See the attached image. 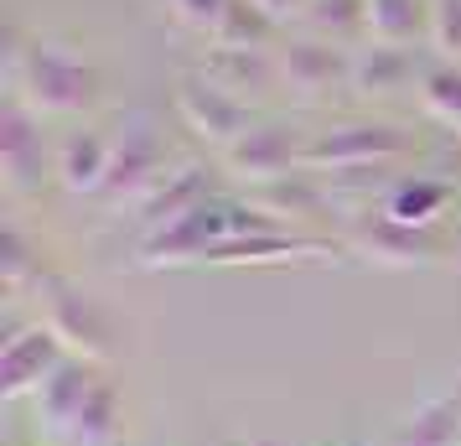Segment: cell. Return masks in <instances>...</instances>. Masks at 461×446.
Listing matches in <instances>:
<instances>
[{"mask_svg":"<svg viewBox=\"0 0 461 446\" xmlns=\"http://www.w3.org/2000/svg\"><path fill=\"white\" fill-rule=\"evenodd\" d=\"M270 223H280V218L259 213L249 197L212 192L208 203H197L187 218H176V223H167V229L146 234V244H140V265H150V270L203 265L208 250H218V244H229V239H239V234H259V229H270Z\"/></svg>","mask_w":461,"mask_h":446,"instance_id":"6da1fadb","label":"cell"},{"mask_svg":"<svg viewBox=\"0 0 461 446\" xmlns=\"http://www.w3.org/2000/svg\"><path fill=\"white\" fill-rule=\"evenodd\" d=\"M5 94H16L37 114H84L99 105V73L58 42H32L22 68L5 78Z\"/></svg>","mask_w":461,"mask_h":446,"instance_id":"7a4b0ae2","label":"cell"},{"mask_svg":"<svg viewBox=\"0 0 461 446\" xmlns=\"http://www.w3.org/2000/svg\"><path fill=\"white\" fill-rule=\"evenodd\" d=\"M32 296H37V317L63 338L68 353L94 359V363H109L120 353V322H114V312L99 296H88L84 286H73L68 276L52 270Z\"/></svg>","mask_w":461,"mask_h":446,"instance_id":"3957f363","label":"cell"},{"mask_svg":"<svg viewBox=\"0 0 461 446\" xmlns=\"http://www.w3.org/2000/svg\"><path fill=\"white\" fill-rule=\"evenodd\" d=\"M342 244L353 255L389 265V270H415V265H451L456 244L440 234V229H415V223H399L384 208L368 213H342Z\"/></svg>","mask_w":461,"mask_h":446,"instance_id":"277c9868","label":"cell"},{"mask_svg":"<svg viewBox=\"0 0 461 446\" xmlns=\"http://www.w3.org/2000/svg\"><path fill=\"white\" fill-rule=\"evenodd\" d=\"M415 135L399 120H342V125L312 130L306 141V171H348V167H394Z\"/></svg>","mask_w":461,"mask_h":446,"instance_id":"5b68a950","label":"cell"},{"mask_svg":"<svg viewBox=\"0 0 461 446\" xmlns=\"http://www.w3.org/2000/svg\"><path fill=\"white\" fill-rule=\"evenodd\" d=\"M47 177H58V150L47 146L42 114L26 109L16 94H5V105H0V182L11 197H32L47 187Z\"/></svg>","mask_w":461,"mask_h":446,"instance_id":"8992f818","label":"cell"},{"mask_svg":"<svg viewBox=\"0 0 461 446\" xmlns=\"http://www.w3.org/2000/svg\"><path fill=\"white\" fill-rule=\"evenodd\" d=\"M161 177H167L161 130L150 125L146 114L120 120L114 135H109V177H104V187H99V197L104 203H140Z\"/></svg>","mask_w":461,"mask_h":446,"instance_id":"52a82bcc","label":"cell"},{"mask_svg":"<svg viewBox=\"0 0 461 446\" xmlns=\"http://www.w3.org/2000/svg\"><path fill=\"white\" fill-rule=\"evenodd\" d=\"M275 68H280V94H291L295 105H327L337 88L353 84V52L321 37H291L275 47Z\"/></svg>","mask_w":461,"mask_h":446,"instance_id":"ba28073f","label":"cell"},{"mask_svg":"<svg viewBox=\"0 0 461 446\" xmlns=\"http://www.w3.org/2000/svg\"><path fill=\"white\" fill-rule=\"evenodd\" d=\"M306 141L312 135H301L285 120H259L223 150V167L239 187H259V182H275V177H291L306 167Z\"/></svg>","mask_w":461,"mask_h":446,"instance_id":"9c48e42d","label":"cell"},{"mask_svg":"<svg viewBox=\"0 0 461 446\" xmlns=\"http://www.w3.org/2000/svg\"><path fill=\"white\" fill-rule=\"evenodd\" d=\"M68 359L63 338L47 327L42 317L26 322V327H11L5 342H0V400L16 405V400H32L42 379Z\"/></svg>","mask_w":461,"mask_h":446,"instance_id":"30bf717a","label":"cell"},{"mask_svg":"<svg viewBox=\"0 0 461 446\" xmlns=\"http://www.w3.org/2000/svg\"><path fill=\"white\" fill-rule=\"evenodd\" d=\"M171 105H176V120L212 150H229L244 130L254 125L249 120V105H239L233 94H223L218 84H208L203 73H187V78H176V94H171Z\"/></svg>","mask_w":461,"mask_h":446,"instance_id":"8fae6325","label":"cell"},{"mask_svg":"<svg viewBox=\"0 0 461 446\" xmlns=\"http://www.w3.org/2000/svg\"><path fill=\"white\" fill-rule=\"evenodd\" d=\"M99 384H104V363L68 353V359L42 379V389L32 395V410H37V431H42L47 441H63V431L78 421V410L88 405V395H94Z\"/></svg>","mask_w":461,"mask_h":446,"instance_id":"7c38bea8","label":"cell"},{"mask_svg":"<svg viewBox=\"0 0 461 446\" xmlns=\"http://www.w3.org/2000/svg\"><path fill=\"white\" fill-rule=\"evenodd\" d=\"M197 73L233 94L239 105L265 99L280 88V68H275V47H208V58L197 63Z\"/></svg>","mask_w":461,"mask_h":446,"instance_id":"4fadbf2b","label":"cell"},{"mask_svg":"<svg viewBox=\"0 0 461 446\" xmlns=\"http://www.w3.org/2000/svg\"><path fill=\"white\" fill-rule=\"evenodd\" d=\"M212 197V167L203 161H182V167H171L156 187L135 203V218H140V229L156 234V229H167L176 218H187L197 203H208Z\"/></svg>","mask_w":461,"mask_h":446,"instance_id":"5bb4252c","label":"cell"},{"mask_svg":"<svg viewBox=\"0 0 461 446\" xmlns=\"http://www.w3.org/2000/svg\"><path fill=\"white\" fill-rule=\"evenodd\" d=\"M425 73L415 68L410 47H384V42H363L353 47V94L357 99H394L410 84H420Z\"/></svg>","mask_w":461,"mask_h":446,"instance_id":"9a60e30c","label":"cell"},{"mask_svg":"<svg viewBox=\"0 0 461 446\" xmlns=\"http://www.w3.org/2000/svg\"><path fill=\"white\" fill-rule=\"evenodd\" d=\"M259 213H270L280 223H291V218H321V213H337L332 208V192L327 182L316 177V171H291V177H275V182H259V187H244Z\"/></svg>","mask_w":461,"mask_h":446,"instance_id":"2e32d148","label":"cell"},{"mask_svg":"<svg viewBox=\"0 0 461 446\" xmlns=\"http://www.w3.org/2000/svg\"><path fill=\"white\" fill-rule=\"evenodd\" d=\"M109 177V135L104 130H68L58 146V187L84 197L99 192Z\"/></svg>","mask_w":461,"mask_h":446,"instance_id":"e0dca14e","label":"cell"},{"mask_svg":"<svg viewBox=\"0 0 461 446\" xmlns=\"http://www.w3.org/2000/svg\"><path fill=\"white\" fill-rule=\"evenodd\" d=\"M389 446H461V384L451 395H436L410 410Z\"/></svg>","mask_w":461,"mask_h":446,"instance_id":"ac0fdd59","label":"cell"},{"mask_svg":"<svg viewBox=\"0 0 461 446\" xmlns=\"http://www.w3.org/2000/svg\"><path fill=\"white\" fill-rule=\"evenodd\" d=\"M378 208L399 218V223H415V229H436V218L451 208V182H440V177H404Z\"/></svg>","mask_w":461,"mask_h":446,"instance_id":"d6986e66","label":"cell"},{"mask_svg":"<svg viewBox=\"0 0 461 446\" xmlns=\"http://www.w3.org/2000/svg\"><path fill=\"white\" fill-rule=\"evenodd\" d=\"M430 37V0H368V42L410 47Z\"/></svg>","mask_w":461,"mask_h":446,"instance_id":"ffe728a7","label":"cell"},{"mask_svg":"<svg viewBox=\"0 0 461 446\" xmlns=\"http://www.w3.org/2000/svg\"><path fill=\"white\" fill-rule=\"evenodd\" d=\"M120 389L114 384H99L94 395H88V405L78 410V421L63 431V441L58 446H120Z\"/></svg>","mask_w":461,"mask_h":446,"instance_id":"44dd1931","label":"cell"},{"mask_svg":"<svg viewBox=\"0 0 461 446\" xmlns=\"http://www.w3.org/2000/svg\"><path fill=\"white\" fill-rule=\"evenodd\" d=\"M301 22L312 26V37L337 47L368 42V0H312Z\"/></svg>","mask_w":461,"mask_h":446,"instance_id":"7402d4cb","label":"cell"},{"mask_svg":"<svg viewBox=\"0 0 461 446\" xmlns=\"http://www.w3.org/2000/svg\"><path fill=\"white\" fill-rule=\"evenodd\" d=\"M47 276H52V270H47L42 255L32 250V239H26L16 223H5V234H0V280H5V296L37 291Z\"/></svg>","mask_w":461,"mask_h":446,"instance_id":"603a6c76","label":"cell"},{"mask_svg":"<svg viewBox=\"0 0 461 446\" xmlns=\"http://www.w3.org/2000/svg\"><path fill=\"white\" fill-rule=\"evenodd\" d=\"M280 37V26L254 5V0H229V11H223V22L212 26V47H270Z\"/></svg>","mask_w":461,"mask_h":446,"instance_id":"cb8c5ba5","label":"cell"},{"mask_svg":"<svg viewBox=\"0 0 461 446\" xmlns=\"http://www.w3.org/2000/svg\"><path fill=\"white\" fill-rule=\"evenodd\" d=\"M420 105L430 120L461 130V63H436L420 78Z\"/></svg>","mask_w":461,"mask_h":446,"instance_id":"d4e9b609","label":"cell"},{"mask_svg":"<svg viewBox=\"0 0 461 446\" xmlns=\"http://www.w3.org/2000/svg\"><path fill=\"white\" fill-rule=\"evenodd\" d=\"M430 47L446 63H461V0H430Z\"/></svg>","mask_w":461,"mask_h":446,"instance_id":"484cf974","label":"cell"},{"mask_svg":"<svg viewBox=\"0 0 461 446\" xmlns=\"http://www.w3.org/2000/svg\"><path fill=\"white\" fill-rule=\"evenodd\" d=\"M167 5L187 32H203V37H212V26L223 22V11H229V0H167Z\"/></svg>","mask_w":461,"mask_h":446,"instance_id":"4316f807","label":"cell"},{"mask_svg":"<svg viewBox=\"0 0 461 446\" xmlns=\"http://www.w3.org/2000/svg\"><path fill=\"white\" fill-rule=\"evenodd\" d=\"M254 5H259L275 26H291V22H301V16H306V5H312V0H254Z\"/></svg>","mask_w":461,"mask_h":446,"instance_id":"83f0119b","label":"cell"},{"mask_svg":"<svg viewBox=\"0 0 461 446\" xmlns=\"http://www.w3.org/2000/svg\"><path fill=\"white\" fill-rule=\"evenodd\" d=\"M244 446H291V441H244Z\"/></svg>","mask_w":461,"mask_h":446,"instance_id":"f1b7e54d","label":"cell"}]
</instances>
